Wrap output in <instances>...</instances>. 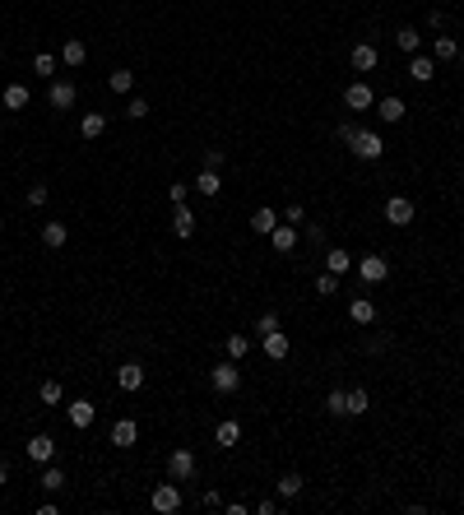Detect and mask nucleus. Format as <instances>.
Masks as SVG:
<instances>
[{
	"label": "nucleus",
	"mask_w": 464,
	"mask_h": 515,
	"mask_svg": "<svg viewBox=\"0 0 464 515\" xmlns=\"http://www.w3.org/2000/svg\"><path fill=\"white\" fill-rule=\"evenodd\" d=\"M269 330H279V316L274 311H265L260 321H255V335H269Z\"/></svg>",
	"instance_id": "obj_44"
},
{
	"label": "nucleus",
	"mask_w": 464,
	"mask_h": 515,
	"mask_svg": "<svg viewBox=\"0 0 464 515\" xmlns=\"http://www.w3.org/2000/svg\"><path fill=\"white\" fill-rule=\"evenodd\" d=\"M427 28H436V33H441V28H446V14H441V10H432V14H427Z\"/></svg>",
	"instance_id": "obj_48"
},
{
	"label": "nucleus",
	"mask_w": 464,
	"mask_h": 515,
	"mask_svg": "<svg viewBox=\"0 0 464 515\" xmlns=\"http://www.w3.org/2000/svg\"><path fill=\"white\" fill-rule=\"evenodd\" d=\"M75 102H79L75 79H51V84H47V107H51V112H70Z\"/></svg>",
	"instance_id": "obj_2"
},
{
	"label": "nucleus",
	"mask_w": 464,
	"mask_h": 515,
	"mask_svg": "<svg viewBox=\"0 0 464 515\" xmlns=\"http://www.w3.org/2000/svg\"><path fill=\"white\" fill-rule=\"evenodd\" d=\"M209 385H214V395H232L237 385H242V367L237 362H219V367H209Z\"/></svg>",
	"instance_id": "obj_4"
},
{
	"label": "nucleus",
	"mask_w": 464,
	"mask_h": 515,
	"mask_svg": "<svg viewBox=\"0 0 464 515\" xmlns=\"http://www.w3.org/2000/svg\"><path fill=\"white\" fill-rule=\"evenodd\" d=\"M23 455L33 459V464H51V459H56V437H51V432H37V437H28Z\"/></svg>",
	"instance_id": "obj_9"
},
{
	"label": "nucleus",
	"mask_w": 464,
	"mask_h": 515,
	"mask_svg": "<svg viewBox=\"0 0 464 515\" xmlns=\"http://www.w3.org/2000/svg\"><path fill=\"white\" fill-rule=\"evenodd\" d=\"M116 385H121L126 395H135L144 385V367L140 362H121V371H116Z\"/></svg>",
	"instance_id": "obj_18"
},
{
	"label": "nucleus",
	"mask_w": 464,
	"mask_h": 515,
	"mask_svg": "<svg viewBox=\"0 0 464 515\" xmlns=\"http://www.w3.org/2000/svg\"><path fill=\"white\" fill-rule=\"evenodd\" d=\"M70 242V228L66 223H42V247L47 251H61Z\"/></svg>",
	"instance_id": "obj_25"
},
{
	"label": "nucleus",
	"mask_w": 464,
	"mask_h": 515,
	"mask_svg": "<svg viewBox=\"0 0 464 515\" xmlns=\"http://www.w3.org/2000/svg\"><path fill=\"white\" fill-rule=\"evenodd\" d=\"M47 195H51V191H47V181H37V186H28V195H23V200L33 204V209H42V204H47Z\"/></svg>",
	"instance_id": "obj_40"
},
{
	"label": "nucleus",
	"mask_w": 464,
	"mask_h": 515,
	"mask_svg": "<svg viewBox=\"0 0 464 515\" xmlns=\"http://www.w3.org/2000/svg\"><path fill=\"white\" fill-rule=\"evenodd\" d=\"M5 483H10V464H5V459H0V488H5Z\"/></svg>",
	"instance_id": "obj_50"
},
{
	"label": "nucleus",
	"mask_w": 464,
	"mask_h": 515,
	"mask_svg": "<svg viewBox=\"0 0 464 515\" xmlns=\"http://www.w3.org/2000/svg\"><path fill=\"white\" fill-rule=\"evenodd\" d=\"M42 492H61V488H66V469H56V464H42Z\"/></svg>",
	"instance_id": "obj_35"
},
{
	"label": "nucleus",
	"mask_w": 464,
	"mask_h": 515,
	"mask_svg": "<svg viewBox=\"0 0 464 515\" xmlns=\"http://www.w3.org/2000/svg\"><path fill=\"white\" fill-rule=\"evenodd\" d=\"M107 89L116 93V98H121V93H130V89H135V70H126V66L111 70V75H107Z\"/></svg>",
	"instance_id": "obj_31"
},
{
	"label": "nucleus",
	"mask_w": 464,
	"mask_h": 515,
	"mask_svg": "<svg viewBox=\"0 0 464 515\" xmlns=\"http://www.w3.org/2000/svg\"><path fill=\"white\" fill-rule=\"evenodd\" d=\"M353 158H362V163H376V158L386 154V139H381V130H367V125H358V135H353Z\"/></svg>",
	"instance_id": "obj_1"
},
{
	"label": "nucleus",
	"mask_w": 464,
	"mask_h": 515,
	"mask_svg": "<svg viewBox=\"0 0 464 515\" xmlns=\"http://www.w3.org/2000/svg\"><path fill=\"white\" fill-rule=\"evenodd\" d=\"M172 232L186 242V237H195V209L190 204H172Z\"/></svg>",
	"instance_id": "obj_16"
},
{
	"label": "nucleus",
	"mask_w": 464,
	"mask_h": 515,
	"mask_svg": "<svg viewBox=\"0 0 464 515\" xmlns=\"http://www.w3.org/2000/svg\"><path fill=\"white\" fill-rule=\"evenodd\" d=\"M334 135H339V144L348 149V144H353V135H358V125L353 121H339V130H334Z\"/></svg>",
	"instance_id": "obj_45"
},
{
	"label": "nucleus",
	"mask_w": 464,
	"mask_h": 515,
	"mask_svg": "<svg viewBox=\"0 0 464 515\" xmlns=\"http://www.w3.org/2000/svg\"><path fill=\"white\" fill-rule=\"evenodd\" d=\"M367 409H372V395H367L362 385H353V390H348V418H362Z\"/></svg>",
	"instance_id": "obj_36"
},
{
	"label": "nucleus",
	"mask_w": 464,
	"mask_h": 515,
	"mask_svg": "<svg viewBox=\"0 0 464 515\" xmlns=\"http://www.w3.org/2000/svg\"><path fill=\"white\" fill-rule=\"evenodd\" d=\"M0 102H5V112H23V107L33 102V93H28V84H5Z\"/></svg>",
	"instance_id": "obj_17"
},
{
	"label": "nucleus",
	"mask_w": 464,
	"mask_h": 515,
	"mask_svg": "<svg viewBox=\"0 0 464 515\" xmlns=\"http://www.w3.org/2000/svg\"><path fill=\"white\" fill-rule=\"evenodd\" d=\"M413 213H418V204H413L409 195H390V200H386V223L390 228H409Z\"/></svg>",
	"instance_id": "obj_7"
},
{
	"label": "nucleus",
	"mask_w": 464,
	"mask_h": 515,
	"mask_svg": "<svg viewBox=\"0 0 464 515\" xmlns=\"http://www.w3.org/2000/svg\"><path fill=\"white\" fill-rule=\"evenodd\" d=\"M298 237H302V228H293V223H283V218H279V228L269 232V247H274L279 256H288V251L298 247Z\"/></svg>",
	"instance_id": "obj_13"
},
{
	"label": "nucleus",
	"mask_w": 464,
	"mask_h": 515,
	"mask_svg": "<svg viewBox=\"0 0 464 515\" xmlns=\"http://www.w3.org/2000/svg\"><path fill=\"white\" fill-rule=\"evenodd\" d=\"M126 116H130V121H144V116H149V98H130L126 102Z\"/></svg>",
	"instance_id": "obj_39"
},
{
	"label": "nucleus",
	"mask_w": 464,
	"mask_h": 515,
	"mask_svg": "<svg viewBox=\"0 0 464 515\" xmlns=\"http://www.w3.org/2000/svg\"><path fill=\"white\" fill-rule=\"evenodd\" d=\"M325 414H330V418H348V390L334 385V390L325 395Z\"/></svg>",
	"instance_id": "obj_32"
},
{
	"label": "nucleus",
	"mask_w": 464,
	"mask_h": 515,
	"mask_svg": "<svg viewBox=\"0 0 464 515\" xmlns=\"http://www.w3.org/2000/svg\"><path fill=\"white\" fill-rule=\"evenodd\" d=\"M195 450H172V455H167V478L172 483H190L195 478Z\"/></svg>",
	"instance_id": "obj_6"
},
{
	"label": "nucleus",
	"mask_w": 464,
	"mask_h": 515,
	"mask_svg": "<svg viewBox=\"0 0 464 515\" xmlns=\"http://www.w3.org/2000/svg\"><path fill=\"white\" fill-rule=\"evenodd\" d=\"M279 218H283V213H274L269 204H265V209H255V213H251V232H255V237H269V232L279 228Z\"/></svg>",
	"instance_id": "obj_19"
},
{
	"label": "nucleus",
	"mask_w": 464,
	"mask_h": 515,
	"mask_svg": "<svg viewBox=\"0 0 464 515\" xmlns=\"http://www.w3.org/2000/svg\"><path fill=\"white\" fill-rule=\"evenodd\" d=\"M395 46L404 51V56H418V51H422V37H418V28H399V33H395Z\"/></svg>",
	"instance_id": "obj_30"
},
{
	"label": "nucleus",
	"mask_w": 464,
	"mask_h": 515,
	"mask_svg": "<svg viewBox=\"0 0 464 515\" xmlns=\"http://www.w3.org/2000/svg\"><path fill=\"white\" fill-rule=\"evenodd\" d=\"M348 316H353V325H372L376 321V302L372 297H353V302H348Z\"/></svg>",
	"instance_id": "obj_28"
},
{
	"label": "nucleus",
	"mask_w": 464,
	"mask_h": 515,
	"mask_svg": "<svg viewBox=\"0 0 464 515\" xmlns=\"http://www.w3.org/2000/svg\"><path fill=\"white\" fill-rule=\"evenodd\" d=\"M223 163H228L223 149H204V168H223Z\"/></svg>",
	"instance_id": "obj_46"
},
{
	"label": "nucleus",
	"mask_w": 464,
	"mask_h": 515,
	"mask_svg": "<svg viewBox=\"0 0 464 515\" xmlns=\"http://www.w3.org/2000/svg\"><path fill=\"white\" fill-rule=\"evenodd\" d=\"M432 61H460V37H432Z\"/></svg>",
	"instance_id": "obj_22"
},
{
	"label": "nucleus",
	"mask_w": 464,
	"mask_h": 515,
	"mask_svg": "<svg viewBox=\"0 0 464 515\" xmlns=\"http://www.w3.org/2000/svg\"><path fill=\"white\" fill-rule=\"evenodd\" d=\"M404 112H409V107H404V98H395V93H390V98H381V121H386V125H399V121H404Z\"/></svg>",
	"instance_id": "obj_29"
},
{
	"label": "nucleus",
	"mask_w": 464,
	"mask_h": 515,
	"mask_svg": "<svg viewBox=\"0 0 464 515\" xmlns=\"http://www.w3.org/2000/svg\"><path fill=\"white\" fill-rule=\"evenodd\" d=\"M362 348H367V353H386V335H381V339H376V335H372V339H367V344H362Z\"/></svg>",
	"instance_id": "obj_47"
},
{
	"label": "nucleus",
	"mask_w": 464,
	"mask_h": 515,
	"mask_svg": "<svg viewBox=\"0 0 464 515\" xmlns=\"http://www.w3.org/2000/svg\"><path fill=\"white\" fill-rule=\"evenodd\" d=\"M279 497H283V502H293V497H302V488H307V478H302V473H279Z\"/></svg>",
	"instance_id": "obj_27"
},
{
	"label": "nucleus",
	"mask_w": 464,
	"mask_h": 515,
	"mask_svg": "<svg viewBox=\"0 0 464 515\" xmlns=\"http://www.w3.org/2000/svg\"><path fill=\"white\" fill-rule=\"evenodd\" d=\"M37 399H42L47 409H56V404H66V385L61 381H42L37 385Z\"/></svg>",
	"instance_id": "obj_33"
},
{
	"label": "nucleus",
	"mask_w": 464,
	"mask_h": 515,
	"mask_svg": "<svg viewBox=\"0 0 464 515\" xmlns=\"http://www.w3.org/2000/svg\"><path fill=\"white\" fill-rule=\"evenodd\" d=\"M223 353H228L232 362H242L246 353H251V339H246V335H228V339H223Z\"/></svg>",
	"instance_id": "obj_34"
},
{
	"label": "nucleus",
	"mask_w": 464,
	"mask_h": 515,
	"mask_svg": "<svg viewBox=\"0 0 464 515\" xmlns=\"http://www.w3.org/2000/svg\"><path fill=\"white\" fill-rule=\"evenodd\" d=\"M325 269H330V274H339V279H343V274L353 269V256H348V251H343V247H330V251H325Z\"/></svg>",
	"instance_id": "obj_26"
},
{
	"label": "nucleus",
	"mask_w": 464,
	"mask_h": 515,
	"mask_svg": "<svg viewBox=\"0 0 464 515\" xmlns=\"http://www.w3.org/2000/svg\"><path fill=\"white\" fill-rule=\"evenodd\" d=\"M302 232H307L311 247H325V228H321V223H302Z\"/></svg>",
	"instance_id": "obj_43"
},
{
	"label": "nucleus",
	"mask_w": 464,
	"mask_h": 515,
	"mask_svg": "<svg viewBox=\"0 0 464 515\" xmlns=\"http://www.w3.org/2000/svg\"><path fill=\"white\" fill-rule=\"evenodd\" d=\"M61 61H66L70 70H79L84 61H89V46L79 42V37H66V46H61Z\"/></svg>",
	"instance_id": "obj_24"
},
{
	"label": "nucleus",
	"mask_w": 464,
	"mask_h": 515,
	"mask_svg": "<svg viewBox=\"0 0 464 515\" xmlns=\"http://www.w3.org/2000/svg\"><path fill=\"white\" fill-rule=\"evenodd\" d=\"M339 274H330V269H325V274H321V279H316V292H321V297H334V292H339Z\"/></svg>",
	"instance_id": "obj_38"
},
{
	"label": "nucleus",
	"mask_w": 464,
	"mask_h": 515,
	"mask_svg": "<svg viewBox=\"0 0 464 515\" xmlns=\"http://www.w3.org/2000/svg\"><path fill=\"white\" fill-rule=\"evenodd\" d=\"M409 79H418V84H432L436 79V61L427 56V51H418V56H409V70H404Z\"/></svg>",
	"instance_id": "obj_15"
},
{
	"label": "nucleus",
	"mask_w": 464,
	"mask_h": 515,
	"mask_svg": "<svg viewBox=\"0 0 464 515\" xmlns=\"http://www.w3.org/2000/svg\"><path fill=\"white\" fill-rule=\"evenodd\" d=\"M135 441H140V423H135V418H116V423H111V446L130 450Z\"/></svg>",
	"instance_id": "obj_12"
},
{
	"label": "nucleus",
	"mask_w": 464,
	"mask_h": 515,
	"mask_svg": "<svg viewBox=\"0 0 464 515\" xmlns=\"http://www.w3.org/2000/svg\"><path fill=\"white\" fill-rule=\"evenodd\" d=\"M353 269L362 274V283H386V279H390V260L376 256V251H372V256H358Z\"/></svg>",
	"instance_id": "obj_5"
},
{
	"label": "nucleus",
	"mask_w": 464,
	"mask_h": 515,
	"mask_svg": "<svg viewBox=\"0 0 464 515\" xmlns=\"http://www.w3.org/2000/svg\"><path fill=\"white\" fill-rule=\"evenodd\" d=\"M348 66H353V70H358V75H372V70H376V66H381V51H376V46H372V42H358V46H353V51H348Z\"/></svg>",
	"instance_id": "obj_10"
},
{
	"label": "nucleus",
	"mask_w": 464,
	"mask_h": 515,
	"mask_svg": "<svg viewBox=\"0 0 464 515\" xmlns=\"http://www.w3.org/2000/svg\"><path fill=\"white\" fill-rule=\"evenodd\" d=\"M186 195H190L186 181H172V186H167V200H172V204H186Z\"/></svg>",
	"instance_id": "obj_41"
},
{
	"label": "nucleus",
	"mask_w": 464,
	"mask_h": 515,
	"mask_svg": "<svg viewBox=\"0 0 464 515\" xmlns=\"http://www.w3.org/2000/svg\"><path fill=\"white\" fill-rule=\"evenodd\" d=\"M283 223L302 228V223H307V209H302V204H288V209H283Z\"/></svg>",
	"instance_id": "obj_42"
},
{
	"label": "nucleus",
	"mask_w": 464,
	"mask_h": 515,
	"mask_svg": "<svg viewBox=\"0 0 464 515\" xmlns=\"http://www.w3.org/2000/svg\"><path fill=\"white\" fill-rule=\"evenodd\" d=\"M195 191L204 195V200H214V195H223V177H219V168H204L195 177Z\"/></svg>",
	"instance_id": "obj_21"
},
{
	"label": "nucleus",
	"mask_w": 464,
	"mask_h": 515,
	"mask_svg": "<svg viewBox=\"0 0 464 515\" xmlns=\"http://www.w3.org/2000/svg\"><path fill=\"white\" fill-rule=\"evenodd\" d=\"M56 66H61V61H56L51 51H37V56H33V75H42V79L56 75Z\"/></svg>",
	"instance_id": "obj_37"
},
{
	"label": "nucleus",
	"mask_w": 464,
	"mask_h": 515,
	"mask_svg": "<svg viewBox=\"0 0 464 515\" xmlns=\"http://www.w3.org/2000/svg\"><path fill=\"white\" fill-rule=\"evenodd\" d=\"M214 441H219V446H237V441H242V423H237V418H223L219 427H214Z\"/></svg>",
	"instance_id": "obj_23"
},
{
	"label": "nucleus",
	"mask_w": 464,
	"mask_h": 515,
	"mask_svg": "<svg viewBox=\"0 0 464 515\" xmlns=\"http://www.w3.org/2000/svg\"><path fill=\"white\" fill-rule=\"evenodd\" d=\"M66 418H70V427L89 432V427H93V418H98V409H93L89 399H75V404H66Z\"/></svg>",
	"instance_id": "obj_14"
},
{
	"label": "nucleus",
	"mask_w": 464,
	"mask_h": 515,
	"mask_svg": "<svg viewBox=\"0 0 464 515\" xmlns=\"http://www.w3.org/2000/svg\"><path fill=\"white\" fill-rule=\"evenodd\" d=\"M343 107H348V112H367V107H376L372 84H367V79H353V84L343 89Z\"/></svg>",
	"instance_id": "obj_8"
},
{
	"label": "nucleus",
	"mask_w": 464,
	"mask_h": 515,
	"mask_svg": "<svg viewBox=\"0 0 464 515\" xmlns=\"http://www.w3.org/2000/svg\"><path fill=\"white\" fill-rule=\"evenodd\" d=\"M460 66H464V42H460Z\"/></svg>",
	"instance_id": "obj_51"
},
{
	"label": "nucleus",
	"mask_w": 464,
	"mask_h": 515,
	"mask_svg": "<svg viewBox=\"0 0 464 515\" xmlns=\"http://www.w3.org/2000/svg\"><path fill=\"white\" fill-rule=\"evenodd\" d=\"M260 348H265V358H269V362H283L288 353H293V339L279 335V330H269V335H260Z\"/></svg>",
	"instance_id": "obj_11"
},
{
	"label": "nucleus",
	"mask_w": 464,
	"mask_h": 515,
	"mask_svg": "<svg viewBox=\"0 0 464 515\" xmlns=\"http://www.w3.org/2000/svg\"><path fill=\"white\" fill-rule=\"evenodd\" d=\"M149 506H154L158 515H177V511H181V483H172V478L158 483L154 497H149Z\"/></svg>",
	"instance_id": "obj_3"
},
{
	"label": "nucleus",
	"mask_w": 464,
	"mask_h": 515,
	"mask_svg": "<svg viewBox=\"0 0 464 515\" xmlns=\"http://www.w3.org/2000/svg\"><path fill=\"white\" fill-rule=\"evenodd\" d=\"M251 511H255V515H274V511H279V506H274V502H269V497H265V502H255V506H251Z\"/></svg>",
	"instance_id": "obj_49"
},
{
	"label": "nucleus",
	"mask_w": 464,
	"mask_h": 515,
	"mask_svg": "<svg viewBox=\"0 0 464 515\" xmlns=\"http://www.w3.org/2000/svg\"><path fill=\"white\" fill-rule=\"evenodd\" d=\"M79 135H84V139H102V135H107V116L102 112H84L79 116Z\"/></svg>",
	"instance_id": "obj_20"
}]
</instances>
